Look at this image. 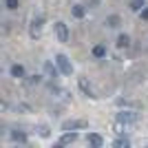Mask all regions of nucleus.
Masks as SVG:
<instances>
[{
  "mask_svg": "<svg viewBox=\"0 0 148 148\" xmlns=\"http://www.w3.org/2000/svg\"><path fill=\"white\" fill-rule=\"evenodd\" d=\"M135 122H137V113L135 111H119L117 117H115V128H117L119 133H124V130H128Z\"/></svg>",
  "mask_w": 148,
  "mask_h": 148,
  "instance_id": "obj_1",
  "label": "nucleus"
},
{
  "mask_svg": "<svg viewBox=\"0 0 148 148\" xmlns=\"http://www.w3.org/2000/svg\"><path fill=\"white\" fill-rule=\"evenodd\" d=\"M56 64H58V69L62 71V75H71V73H73V66H71V62H69L66 56L58 53V56H56Z\"/></svg>",
  "mask_w": 148,
  "mask_h": 148,
  "instance_id": "obj_2",
  "label": "nucleus"
},
{
  "mask_svg": "<svg viewBox=\"0 0 148 148\" xmlns=\"http://www.w3.org/2000/svg\"><path fill=\"white\" fill-rule=\"evenodd\" d=\"M88 124L84 119H69V122L62 124V130H80V128H86Z\"/></svg>",
  "mask_w": 148,
  "mask_h": 148,
  "instance_id": "obj_3",
  "label": "nucleus"
},
{
  "mask_svg": "<svg viewBox=\"0 0 148 148\" xmlns=\"http://www.w3.org/2000/svg\"><path fill=\"white\" fill-rule=\"evenodd\" d=\"M56 36L60 42H69V27L64 22H56Z\"/></svg>",
  "mask_w": 148,
  "mask_h": 148,
  "instance_id": "obj_4",
  "label": "nucleus"
},
{
  "mask_svg": "<svg viewBox=\"0 0 148 148\" xmlns=\"http://www.w3.org/2000/svg\"><path fill=\"white\" fill-rule=\"evenodd\" d=\"M75 139H77V133H75V130H64V135L60 137V146H69V144H73Z\"/></svg>",
  "mask_w": 148,
  "mask_h": 148,
  "instance_id": "obj_5",
  "label": "nucleus"
},
{
  "mask_svg": "<svg viewBox=\"0 0 148 148\" xmlns=\"http://www.w3.org/2000/svg\"><path fill=\"white\" fill-rule=\"evenodd\" d=\"M42 22H44V18H42V16H38V18H33V22H31V38H38V36H40V29H42Z\"/></svg>",
  "mask_w": 148,
  "mask_h": 148,
  "instance_id": "obj_6",
  "label": "nucleus"
},
{
  "mask_svg": "<svg viewBox=\"0 0 148 148\" xmlns=\"http://www.w3.org/2000/svg\"><path fill=\"white\" fill-rule=\"evenodd\" d=\"M44 73L49 75V77H58V75L62 73V71L58 69V64L53 66V62H44Z\"/></svg>",
  "mask_w": 148,
  "mask_h": 148,
  "instance_id": "obj_7",
  "label": "nucleus"
},
{
  "mask_svg": "<svg viewBox=\"0 0 148 148\" xmlns=\"http://www.w3.org/2000/svg\"><path fill=\"white\" fill-rule=\"evenodd\" d=\"M88 146H93V148L104 146V139H102V135H97V133H91V135H88Z\"/></svg>",
  "mask_w": 148,
  "mask_h": 148,
  "instance_id": "obj_8",
  "label": "nucleus"
},
{
  "mask_svg": "<svg viewBox=\"0 0 148 148\" xmlns=\"http://www.w3.org/2000/svg\"><path fill=\"white\" fill-rule=\"evenodd\" d=\"M119 25H122V18H119V16H115V13L106 18V27H108V29H117Z\"/></svg>",
  "mask_w": 148,
  "mask_h": 148,
  "instance_id": "obj_9",
  "label": "nucleus"
},
{
  "mask_svg": "<svg viewBox=\"0 0 148 148\" xmlns=\"http://www.w3.org/2000/svg\"><path fill=\"white\" fill-rule=\"evenodd\" d=\"M11 75L13 77H18V80H25L27 75H25V66L22 64H13L11 66Z\"/></svg>",
  "mask_w": 148,
  "mask_h": 148,
  "instance_id": "obj_10",
  "label": "nucleus"
},
{
  "mask_svg": "<svg viewBox=\"0 0 148 148\" xmlns=\"http://www.w3.org/2000/svg\"><path fill=\"white\" fill-rule=\"evenodd\" d=\"M93 58H97V60L106 58V44H95L93 47Z\"/></svg>",
  "mask_w": 148,
  "mask_h": 148,
  "instance_id": "obj_11",
  "label": "nucleus"
},
{
  "mask_svg": "<svg viewBox=\"0 0 148 148\" xmlns=\"http://www.w3.org/2000/svg\"><path fill=\"white\" fill-rule=\"evenodd\" d=\"M117 47H119V49H128V47H130V38L126 36V33H119V36H117Z\"/></svg>",
  "mask_w": 148,
  "mask_h": 148,
  "instance_id": "obj_12",
  "label": "nucleus"
},
{
  "mask_svg": "<svg viewBox=\"0 0 148 148\" xmlns=\"http://www.w3.org/2000/svg\"><path fill=\"white\" fill-rule=\"evenodd\" d=\"M9 137H11L13 142H20V144H27V135H25V133H18V130H13V133H9Z\"/></svg>",
  "mask_w": 148,
  "mask_h": 148,
  "instance_id": "obj_13",
  "label": "nucleus"
},
{
  "mask_svg": "<svg viewBox=\"0 0 148 148\" xmlns=\"http://www.w3.org/2000/svg\"><path fill=\"white\" fill-rule=\"evenodd\" d=\"M80 88H82V93H84V95H88V97H95V95H93V88L86 84V80H80Z\"/></svg>",
  "mask_w": 148,
  "mask_h": 148,
  "instance_id": "obj_14",
  "label": "nucleus"
},
{
  "mask_svg": "<svg viewBox=\"0 0 148 148\" xmlns=\"http://www.w3.org/2000/svg\"><path fill=\"white\" fill-rule=\"evenodd\" d=\"M113 146H115V148H128V146H130V142L126 139V137H117V139L113 142Z\"/></svg>",
  "mask_w": 148,
  "mask_h": 148,
  "instance_id": "obj_15",
  "label": "nucleus"
},
{
  "mask_svg": "<svg viewBox=\"0 0 148 148\" xmlns=\"http://www.w3.org/2000/svg\"><path fill=\"white\" fill-rule=\"evenodd\" d=\"M71 11H73V16H75V18H84V16H86V9H84L82 5H75L73 9H71Z\"/></svg>",
  "mask_w": 148,
  "mask_h": 148,
  "instance_id": "obj_16",
  "label": "nucleus"
},
{
  "mask_svg": "<svg viewBox=\"0 0 148 148\" xmlns=\"http://www.w3.org/2000/svg\"><path fill=\"white\" fill-rule=\"evenodd\" d=\"M40 82H42L40 75H29V77H27V84H29V86H38Z\"/></svg>",
  "mask_w": 148,
  "mask_h": 148,
  "instance_id": "obj_17",
  "label": "nucleus"
},
{
  "mask_svg": "<svg viewBox=\"0 0 148 148\" xmlns=\"http://www.w3.org/2000/svg\"><path fill=\"white\" fill-rule=\"evenodd\" d=\"M144 0H133V2H130V9H133V11H142L144 9Z\"/></svg>",
  "mask_w": 148,
  "mask_h": 148,
  "instance_id": "obj_18",
  "label": "nucleus"
},
{
  "mask_svg": "<svg viewBox=\"0 0 148 148\" xmlns=\"http://www.w3.org/2000/svg\"><path fill=\"white\" fill-rule=\"evenodd\" d=\"M5 7L13 11V9H18V7H20V0H5Z\"/></svg>",
  "mask_w": 148,
  "mask_h": 148,
  "instance_id": "obj_19",
  "label": "nucleus"
},
{
  "mask_svg": "<svg viewBox=\"0 0 148 148\" xmlns=\"http://www.w3.org/2000/svg\"><path fill=\"white\" fill-rule=\"evenodd\" d=\"M40 137H49V126H40Z\"/></svg>",
  "mask_w": 148,
  "mask_h": 148,
  "instance_id": "obj_20",
  "label": "nucleus"
},
{
  "mask_svg": "<svg viewBox=\"0 0 148 148\" xmlns=\"http://www.w3.org/2000/svg\"><path fill=\"white\" fill-rule=\"evenodd\" d=\"M139 13H142V20H146V22H148V7H144Z\"/></svg>",
  "mask_w": 148,
  "mask_h": 148,
  "instance_id": "obj_21",
  "label": "nucleus"
},
{
  "mask_svg": "<svg viewBox=\"0 0 148 148\" xmlns=\"http://www.w3.org/2000/svg\"><path fill=\"white\" fill-rule=\"evenodd\" d=\"M99 5V0H88V7H97Z\"/></svg>",
  "mask_w": 148,
  "mask_h": 148,
  "instance_id": "obj_22",
  "label": "nucleus"
}]
</instances>
